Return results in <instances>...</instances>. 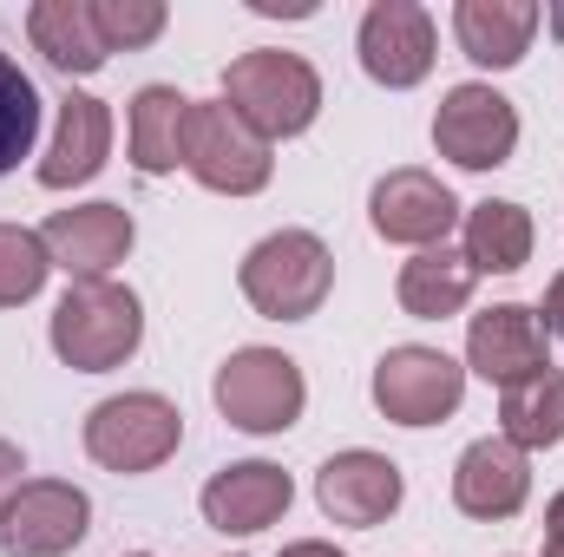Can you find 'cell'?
Returning a JSON list of instances; mask_svg holds the SVG:
<instances>
[{"label": "cell", "mask_w": 564, "mask_h": 557, "mask_svg": "<svg viewBox=\"0 0 564 557\" xmlns=\"http://www.w3.org/2000/svg\"><path fill=\"white\" fill-rule=\"evenodd\" d=\"M86 532H93V499L66 479H20V492L0 512L7 557H66Z\"/></svg>", "instance_id": "9"}, {"label": "cell", "mask_w": 564, "mask_h": 557, "mask_svg": "<svg viewBox=\"0 0 564 557\" xmlns=\"http://www.w3.org/2000/svg\"><path fill=\"white\" fill-rule=\"evenodd\" d=\"M433 151L453 157L459 171H499L519 151V106L479 79L453 86L433 112Z\"/></svg>", "instance_id": "7"}, {"label": "cell", "mask_w": 564, "mask_h": 557, "mask_svg": "<svg viewBox=\"0 0 564 557\" xmlns=\"http://www.w3.org/2000/svg\"><path fill=\"white\" fill-rule=\"evenodd\" d=\"M282 557H348V551H335V545H322V538H302V545H282Z\"/></svg>", "instance_id": "30"}, {"label": "cell", "mask_w": 564, "mask_h": 557, "mask_svg": "<svg viewBox=\"0 0 564 557\" xmlns=\"http://www.w3.org/2000/svg\"><path fill=\"white\" fill-rule=\"evenodd\" d=\"M368 217H375V237H388V243L440 250V243H446V230L459 223V197H453L433 171L401 164V171H388V177L375 184Z\"/></svg>", "instance_id": "12"}, {"label": "cell", "mask_w": 564, "mask_h": 557, "mask_svg": "<svg viewBox=\"0 0 564 557\" xmlns=\"http://www.w3.org/2000/svg\"><path fill=\"white\" fill-rule=\"evenodd\" d=\"M26 33L46 53V66H59V73H99L112 59L99 46V33H93V7L86 0H40L26 13Z\"/></svg>", "instance_id": "22"}, {"label": "cell", "mask_w": 564, "mask_h": 557, "mask_svg": "<svg viewBox=\"0 0 564 557\" xmlns=\"http://www.w3.org/2000/svg\"><path fill=\"white\" fill-rule=\"evenodd\" d=\"M237 282H243V295H250L257 315H270V321H308L328 302V288H335V256H328V243L315 230H276V237H263L243 256Z\"/></svg>", "instance_id": "3"}, {"label": "cell", "mask_w": 564, "mask_h": 557, "mask_svg": "<svg viewBox=\"0 0 564 557\" xmlns=\"http://www.w3.org/2000/svg\"><path fill=\"white\" fill-rule=\"evenodd\" d=\"M33 139H40V92L20 73V59L0 53V177L33 151Z\"/></svg>", "instance_id": "24"}, {"label": "cell", "mask_w": 564, "mask_h": 557, "mask_svg": "<svg viewBox=\"0 0 564 557\" xmlns=\"http://www.w3.org/2000/svg\"><path fill=\"white\" fill-rule=\"evenodd\" d=\"M20 472H26V459H20V446H13V439H0V512H7V499L20 492Z\"/></svg>", "instance_id": "27"}, {"label": "cell", "mask_w": 564, "mask_h": 557, "mask_svg": "<svg viewBox=\"0 0 564 557\" xmlns=\"http://www.w3.org/2000/svg\"><path fill=\"white\" fill-rule=\"evenodd\" d=\"M539 20H545V13H539L532 0H459V7H453V33H459L466 59H473V66H492V73H506V66L525 59Z\"/></svg>", "instance_id": "18"}, {"label": "cell", "mask_w": 564, "mask_h": 557, "mask_svg": "<svg viewBox=\"0 0 564 557\" xmlns=\"http://www.w3.org/2000/svg\"><path fill=\"white\" fill-rule=\"evenodd\" d=\"M224 106L257 132V139H295L315 125L322 112V79L302 53H282V46H257V53H237L224 66Z\"/></svg>", "instance_id": "2"}, {"label": "cell", "mask_w": 564, "mask_h": 557, "mask_svg": "<svg viewBox=\"0 0 564 557\" xmlns=\"http://www.w3.org/2000/svg\"><path fill=\"white\" fill-rule=\"evenodd\" d=\"M184 439V414L164 394H112L86 414V452L106 472H158Z\"/></svg>", "instance_id": "6"}, {"label": "cell", "mask_w": 564, "mask_h": 557, "mask_svg": "<svg viewBox=\"0 0 564 557\" xmlns=\"http://www.w3.org/2000/svg\"><path fill=\"white\" fill-rule=\"evenodd\" d=\"M355 53H361V66H368L375 86H388V92L421 86L426 73H433V53H440V40H433V13L414 7V0H375V7L361 13Z\"/></svg>", "instance_id": "10"}, {"label": "cell", "mask_w": 564, "mask_h": 557, "mask_svg": "<svg viewBox=\"0 0 564 557\" xmlns=\"http://www.w3.org/2000/svg\"><path fill=\"white\" fill-rule=\"evenodd\" d=\"M93 7V33L106 53H139L164 33V0H86Z\"/></svg>", "instance_id": "26"}, {"label": "cell", "mask_w": 564, "mask_h": 557, "mask_svg": "<svg viewBox=\"0 0 564 557\" xmlns=\"http://www.w3.org/2000/svg\"><path fill=\"white\" fill-rule=\"evenodd\" d=\"M184 119H191V99L177 86H139L132 92V164L144 177H164L184 164Z\"/></svg>", "instance_id": "21"}, {"label": "cell", "mask_w": 564, "mask_h": 557, "mask_svg": "<svg viewBox=\"0 0 564 557\" xmlns=\"http://www.w3.org/2000/svg\"><path fill=\"white\" fill-rule=\"evenodd\" d=\"M545 557H564V492L545 505Z\"/></svg>", "instance_id": "29"}, {"label": "cell", "mask_w": 564, "mask_h": 557, "mask_svg": "<svg viewBox=\"0 0 564 557\" xmlns=\"http://www.w3.org/2000/svg\"><path fill=\"white\" fill-rule=\"evenodd\" d=\"M499 439H512L519 452H545L564 439V374L545 368L539 381H519L499 394Z\"/></svg>", "instance_id": "23"}, {"label": "cell", "mask_w": 564, "mask_h": 557, "mask_svg": "<svg viewBox=\"0 0 564 557\" xmlns=\"http://www.w3.org/2000/svg\"><path fill=\"white\" fill-rule=\"evenodd\" d=\"M46 276H53V250H46V237L26 230V223H0V308L33 302V295L46 288Z\"/></svg>", "instance_id": "25"}, {"label": "cell", "mask_w": 564, "mask_h": 557, "mask_svg": "<svg viewBox=\"0 0 564 557\" xmlns=\"http://www.w3.org/2000/svg\"><path fill=\"white\" fill-rule=\"evenodd\" d=\"M401 499H408L401 466H394L388 452H368V446L335 452V459L315 472V505H322L335 525H355V532H368V525L394 518V512H401Z\"/></svg>", "instance_id": "13"}, {"label": "cell", "mask_w": 564, "mask_h": 557, "mask_svg": "<svg viewBox=\"0 0 564 557\" xmlns=\"http://www.w3.org/2000/svg\"><path fill=\"white\" fill-rule=\"evenodd\" d=\"M466 368L486 374L499 394L519 387V381H539V374L552 368V335H545L539 308L499 302V308L473 315V328H466Z\"/></svg>", "instance_id": "11"}, {"label": "cell", "mask_w": 564, "mask_h": 557, "mask_svg": "<svg viewBox=\"0 0 564 557\" xmlns=\"http://www.w3.org/2000/svg\"><path fill=\"white\" fill-rule=\"evenodd\" d=\"M106 151H112V106L93 99V92H66V99H59L53 144H46V157H40V184H46V190L93 184V177L106 171Z\"/></svg>", "instance_id": "17"}, {"label": "cell", "mask_w": 564, "mask_h": 557, "mask_svg": "<svg viewBox=\"0 0 564 557\" xmlns=\"http://www.w3.org/2000/svg\"><path fill=\"white\" fill-rule=\"evenodd\" d=\"M126 557H151V551H126Z\"/></svg>", "instance_id": "32"}, {"label": "cell", "mask_w": 564, "mask_h": 557, "mask_svg": "<svg viewBox=\"0 0 564 557\" xmlns=\"http://www.w3.org/2000/svg\"><path fill=\"white\" fill-rule=\"evenodd\" d=\"M295 485L289 472L270 466V459H243V466H224L210 485H204V518L224 532V538H257L270 532L282 512H289Z\"/></svg>", "instance_id": "16"}, {"label": "cell", "mask_w": 564, "mask_h": 557, "mask_svg": "<svg viewBox=\"0 0 564 557\" xmlns=\"http://www.w3.org/2000/svg\"><path fill=\"white\" fill-rule=\"evenodd\" d=\"M473 282H479V270L466 263V250L440 243V250H421L414 263H401L394 295H401V308L414 321H446V315H459L473 302Z\"/></svg>", "instance_id": "20"}, {"label": "cell", "mask_w": 564, "mask_h": 557, "mask_svg": "<svg viewBox=\"0 0 564 557\" xmlns=\"http://www.w3.org/2000/svg\"><path fill=\"white\" fill-rule=\"evenodd\" d=\"M466 401V368L440 348H388L375 361V407L394 426H440Z\"/></svg>", "instance_id": "8"}, {"label": "cell", "mask_w": 564, "mask_h": 557, "mask_svg": "<svg viewBox=\"0 0 564 557\" xmlns=\"http://www.w3.org/2000/svg\"><path fill=\"white\" fill-rule=\"evenodd\" d=\"M532 243H539V230H532V210H525V204L486 197V204L466 210V263H473L479 276H512V270H525V263H532Z\"/></svg>", "instance_id": "19"}, {"label": "cell", "mask_w": 564, "mask_h": 557, "mask_svg": "<svg viewBox=\"0 0 564 557\" xmlns=\"http://www.w3.org/2000/svg\"><path fill=\"white\" fill-rule=\"evenodd\" d=\"M525 499H532V466H525V452L512 439H473L459 452V466H453V505L466 518L499 525V518H519Z\"/></svg>", "instance_id": "15"}, {"label": "cell", "mask_w": 564, "mask_h": 557, "mask_svg": "<svg viewBox=\"0 0 564 557\" xmlns=\"http://www.w3.org/2000/svg\"><path fill=\"white\" fill-rule=\"evenodd\" d=\"M139 341H144V308L126 282L112 276L66 282V295L53 308V354L73 374H106V368L132 361Z\"/></svg>", "instance_id": "1"}, {"label": "cell", "mask_w": 564, "mask_h": 557, "mask_svg": "<svg viewBox=\"0 0 564 557\" xmlns=\"http://www.w3.org/2000/svg\"><path fill=\"white\" fill-rule=\"evenodd\" d=\"M184 171L217 197H257L276 171V144L257 139L224 99H191L184 119Z\"/></svg>", "instance_id": "4"}, {"label": "cell", "mask_w": 564, "mask_h": 557, "mask_svg": "<svg viewBox=\"0 0 564 557\" xmlns=\"http://www.w3.org/2000/svg\"><path fill=\"white\" fill-rule=\"evenodd\" d=\"M46 250H53V270L66 276H112V263L132 256L139 243V223L126 204H73V210H53L46 217Z\"/></svg>", "instance_id": "14"}, {"label": "cell", "mask_w": 564, "mask_h": 557, "mask_svg": "<svg viewBox=\"0 0 564 557\" xmlns=\"http://www.w3.org/2000/svg\"><path fill=\"white\" fill-rule=\"evenodd\" d=\"M545 26H552V33L564 40V0H558V7H545Z\"/></svg>", "instance_id": "31"}, {"label": "cell", "mask_w": 564, "mask_h": 557, "mask_svg": "<svg viewBox=\"0 0 564 557\" xmlns=\"http://www.w3.org/2000/svg\"><path fill=\"white\" fill-rule=\"evenodd\" d=\"M217 414L243 433H289L302 407H308V387H302V368L282 354V348H237L224 368H217Z\"/></svg>", "instance_id": "5"}, {"label": "cell", "mask_w": 564, "mask_h": 557, "mask_svg": "<svg viewBox=\"0 0 564 557\" xmlns=\"http://www.w3.org/2000/svg\"><path fill=\"white\" fill-rule=\"evenodd\" d=\"M539 315H545V335H558V341H564V270L552 276V288H545V308H539Z\"/></svg>", "instance_id": "28"}]
</instances>
